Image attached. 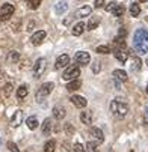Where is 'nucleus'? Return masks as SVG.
Masks as SVG:
<instances>
[{
    "label": "nucleus",
    "mask_w": 148,
    "mask_h": 152,
    "mask_svg": "<svg viewBox=\"0 0 148 152\" xmlns=\"http://www.w3.org/2000/svg\"><path fill=\"white\" fill-rule=\"evenodd\" d=\"M138 2H145V0H138Z\"/></svg>",
    "instance_id": "obj_41"
},
{
    "label": "nucleus",
    "mask_w": 148,
    "mask_h": 152,
    "mask_svg": "<svg viewBox=\"0 0 148 152\" xmlns=\"http://www.w3.org/2000/svg\"><path fill=\"white\" fill-rule=\"evenodd\" d=\"M26 125L29 129H36L38 128V118L36 116H29L26 119Z\"/></svg>",
    "instance_id": "obj_21"
},
{
    "label": "nucleus",
    "mask_w": 148,
    "mask_h": 152,
    "mask_svg": "<svg viewBox=\"0 0 148 152\" xmlns=\"http://www.w3.org/2000/svg\"><path fill=\"white\" fill-rule=\"evenodd\" d=\"M68 65H70V56H68V54H60V56L56 59L54 68H56V69H62V68H67Z\"/></svg>",
    "instance_id": "obj_9"
},
{
    "label": "nucleus",
    "mask_w": 148,
    "mask_h": 152,
    "mask_svg": "<svg viewBox=\"0 0 148 152\" xmlns=\"http://www.w3.org/2000/svg\"><path fill=\"white\" fill-rule=\"evenodd\" d=\"M144 122L148 124V107H147V110H145V118H144Z\"/></svg>",
    "instance_id": "obj_40"
},
{
    "label": "nucleus",
    "mask_w": 148,
    "mask_h": 152,
    "mask_svg": "<svg viewBox=\"0 0 148 152\" xmlns=\"http://www.w3.org/2000/svg\"><path fill=\"white\" fill-rule=\"evenodd\" d=\"M98 24H100V17H91L86 23V27H88V30H94L98 27Z\"/></svg>",
    "instance_id": "obj_17"
},
{
    "label": "nucleus",
    "mask_w": 148,
    "mask_h": 152,
    "mask_svg": "<svg viewBox=\"0 0 148 152\" xmlns=\"http://www.w3.org/2000/svg\"><path fill=\"white\" fill-rule=\"evenodd\" d=\"M141 14V6L138 3H132L130 5V15L132 17H138Z\"/></svg>",
    "instance_id": "obj_25"
},
{
    "label": "nucleus",
    "mask_w": 148,
    "mask_h": 152,
    "mask_svg": "<svg viewBox=\"0 0 148 152\" xmlns=\"http://www.w3.org/2000/svg\"><path fill=\"white\" fill-rule=\"evenodd\" d=\"M23 119H24L23 112H21V110H17V112L12 115V118H11V126H12V128L20 126V125H21V122H23Z\"/></svg>",
    "instance_id": "obj_10"
},
{
    "label": "nucleus",
    "mask_w": 148,
    "mask_h": 152,
    "mask_svg": "<svg viewBox=\"0 0 148 152\" xmlns=\"http://www.w3.org/2000/svg\"><path fill=\"white\" fill-rule=\"evenodd\" d=\"M141 65H142L141 59H139L138 56L133 57V60H132V69H133V71H139V69H141Z\"/></svg>",
    "instance_id": "obj_27"
},
{
    "label": "nucleus",
    "mask_w": 148,
    "mask_h": 152,
    "mask_svg": "<svg viewBox=\"0 0 148 152\" xmlns=\"http://www.w3.org/2000/svg\"><path fill=\"white\" fill-rule=\"evenodd\" d=\"M116 5H118V3H115V2H112V3H109L108 6H106L104 9H106V11H108V12H112V11L115 9V6H116Z\"/></svg>",
    "instance_id": "obj_38"
},
{
    "label": "nucleus",
    "mask_w": 148,
    "mask_h": 152,
    "mask_svg": "<svg viewBox=\"0 0 148 152\" xmlns=\"http://www.w3.org/2000/svg\"><path fill=\"white\" fill-rule=\"evenodd\" d=\"M83 30H85V23H82V21H80V23H77V24L73 27V35H74V36H80V35L83 33Z\"/></svg>",
    "instance_id": "obj_24"
},
{
    "label": "nucleus",
    "mask_w": 148,
    "mask_h": 152,
    "mask_svg": "<svg viewBox=\"0 0 148 152\" xmlns=\"http://www.w3.org/2000/svg\"><path fill=\"white\" fill-rule=\"evenodd\" d=\"M18 59H20V54H18V51H15V50L11 51L9 56H8V60H9V62H17Z\"/></svg>",
    "instance_id": "obj_32"
},
{
    "label": "nucleus",
    "mask_w": 148,
    "mask_h": 152,
    "mask_svg": "<svg viewBox=\"0 0 148 152\" xmlns=\"http://www.w3.org/2000/svg\"><path fill=\"white\" fill-rule=\"evenodd\" d=\"M63 128H65V133H67V136L74 134V128H73V125H71V124H65V125H63Z\"/></svg>",
    "instance_id": "obj_33"
},
{
    "label": "nucleus",
    "mask_w": 148,
    "mask_h": 152,
    "mask_svg": "<svg viewBox=\"0 0 148 152\" xmlns=\"http://www.w3.org/2000/svg\"><path fill=\"white\" fill-rule=\"evenodd\" d=\"M52 128H53V124H52V121L47 118L44 122H42V126H41V129H42V134L49 136V134H50V131H52Z\"/></svg>",
    "instance_id": "obj_18"
},
{
    "label": "nucleus",
    "mask_w": 148,
    "mask_h": 152,
    "mask_svg": "<svg viewBox=\"0 0 148 152\" xmlns=\"http://www.w3.org/2000/svg\"><path fill=\"white\" fill-rule=\"evenodd\" d=\"M74 60L80 65H88L91 62V54L88 51H77L74 56Z\"/></svg>",
    "instance_id": "obj_6"
},
{
    "label": "nucleus",
    "mask_w": 148,
    "mask_h": 152,
    "mask_svg": "<svg viewBox=\"0 0 148 152\" xmlns=\"http://www.w3.org/2000/svg\"><path fill=\"white\" fill-rule=\"evenodd\" d=\"M97 145L98 143H95V142H88L86 143V152H98V149H97Z\"/></svg>",
    "instance_id": "obj_29"
},
{
    "label": "nucleus",
    "mask_w": 148,
    "mask_h": 152,
    "mask_svg": "<svg viewBox=\"0 0 148 152\" xmlns=\"http://www.w3.org/2000/svg\"><path fill=\"white\" fill-rule=\"evenodd\" d=\"M124 12H125V8H124L122 5H116V6H115V9L112 11V14H113L115 17H121Z\"/></svg>",
    "instance_id": "obj_28"
},
{
    "label": "nucleus",
    "mask_w": 148,
    "mask_h": 152,
    "mask_svg": "<svg viewBox=\"0 0 148 152\" xmlns=\"http://www.w3.org/2000/svg\"><path fill=\"white\" fill-rule=\"evenodd\" d=\"M95 51L100 53V54H109V53H110V48H109L108 45H98V47L95 48Z\"/></svg>",
    "instance_id": "obj_30"
},
{
    "label": "nucleus",
    "mask_w": 148,
    "mask_h": 152,
    "mask_svg": "<svg viewBox=\"0 0 148 152\" xmlns=\"http://www.w3.org/2000/svg\"><path fill=\"white\" fill-rule=\"evenodd\" d=\"M73 149H74V152H86V149H85L80 143H76V145L73 146Z\"/></svg>",
    "instance_id": "obj_36"
},
{
    "label": "nucleus",
    "mask_w": 148,
    "mask_h": 152,
    "mask_svg": "<svg viewBox=\"0 0 148 152\" xmlns=\"http://www.w3.org/2000/svg\"><path fill=\"white\" fill-rule=\"evenodd\" d=\"M112 74H113V77H115L116 80H119V81H127V72H125V71H122V69H115Z\"/></svg>",
    "instance_id": "obj_22"
},
{
    "label": "nucleus",
    "mask_w": 148,
    "mask_h": 152,
    "mask_svg": "<svg viewBox=\"0 0 148 152\" xmlns=\"http://www.w3.org/2000/svg\"><path fill=\"white\" fill-rule=\"evenodd\" d=\"M27 94H29V89H27V86H20V88L17 89V96L20 98V99H23V98H26L27 96Z\"/></svg>",
    "instance_id": "obj_23"
},
{
    "label": "nucleus",
    "mask_w": 148,
    "mask_h": 152,
    "mask_svg": "<svg viewBox=\"0 0 148 152\" xmlns=\"http://www.w3.org/2000/svg\"><path fill=\"white\" fill-rule=\"evenodd\" d=\"M8 149H9V152H20L18 146L14 142H8Z\"/></svg>",
    "instance_id": "obj_35"
},
{
    "label": "nucleus",
    "mask_w": 148,
    "mask_h": 152,
    "mask_svg": "<svg viewBox=\"0 0 148 152\" xmlns=\"http://www.w3.org/2000/svg\"><path fill=\"white\" fill-rule=\"evenodd\" d=\"M133 47L141 53H148V32L145 29H138L133 35Z\"/></svg>",
    "instance_id": "obj_1"
},
{
    "label": "nucleus",
    "mask_w": 148,
    "mask_h": 152,
    "mask_svg": "<svg viewBox=\"0 0 148 152\" xmlns=\"http://www.w3.org/2000/svg\"><path fill=\"white\" fill-rule=\"evenodd\" d=\"M80 121L85 125H91L92 124V115H91V112H82L80 113Z\"/></svg>",
    "instance_id": "obj_20"
},
{
    "label": "nucleus",
    "mask_w": 148,
    "mask_h": 152,
    "mask_svg": "<svg viewBox=\"0 0 148 152\" xmlns=\"http://www.w3.org/2000/svg\"><path fill=\"white\" fill-rule=\"evenodd\" d=\"M11 92H12V84H11V83L5 84V88H3V94H5V96H9Z\"/></svg>",
    "instance_id": "obj_34"
},
{
    "label": "nucleus",
    "mask_w": 148,
    "mask_h": 152,
    "mask_svg": "<svg viewBox=\"0 0 148 152\" xmlns=\"http://www.w3.org/2000/svg\"><path fill=\"white\" fill-rule=\"evenodd\" d=\"M147 66H148V59H147Z\"/></svg>",
    "instance_id": "obj_43"
},
{
    "label": "nucleus",
    "mask_w": 148,
    "mask_h": 152,
    "mask_svg": "<svg viewBox=\"0 0 148 152\" xmlns=\"http://www.w3.org/2000/svg\"><path fill=\"white\" fill-rule=\"evenodd\" d=\"M91 12H92V8L86 5V6H82V8L76 12V17H77V18H83V17H88Z\"/></svg>",
    "instance_id": "obj_16"
},
{
    "label": "nucleus",
    "mask_w": 148,
    "mask_h": 152,
    "mask_svg": "<svg viewBox=\"0 0 148 152\" xmlns=\"http://www.w3.org/2000/svg\"><path fill=\"white\" fill-rule=\"evenodd\" d=\"M79 75H80V68L77 65H70V66H67V69L63 71L62 78L67 80V81H71V80H77Z\"/></svg>",
    "instance_id": "obj_3"
},
{
    "label": "nucleus",
    "mask_w": 148,
    "mask_h": 152,
    "mask_svg": "<svg viewBox=\"0 0 148 152\" xmlns=\"http://www.w3.org/2000/svg\"><path fill=\"white\" fill-rule=\"evenodd\" d=\"M46 69H47V59L46 57H39L35 62V65H33V77L39 78L42 74L46 72Z\"/></svg>",
    "instance_id": "obj_4"
},
{
    "label": "nucleus",
    "mask_w": 148,
    "mask_h": 152,
    "mask_svg": "<svg viewBox=\"0 0 148 152\" xmlns=\"http://www.w3.org/2000/svg\"><path fill=\"white\" fill-rule=\"evenodd\" d=\"M89 136L92 137V142L95 143H103L104 142V136H103V131L97 126H92L91 131H89Z\"/></svg>",
    "instance_id": "obj_8"
},
{
    "label": "nucleus",
    "mask_w": 148,
    "mask_h": 152,
    "mask_svg": "<svg viewBox=\"0 0 148 152\" xmlns=\"http://www.w3.org/2000/svg\"><path fill=\"white\" fill-rule=\"evenodd\" d=\"M147 94H148V86H147Z\"/></svg>",
    "instance_id": "obj_42"
},
{
    "label": "nucleus",
    "mask_w": 148,
    "mask_h": 152,
    "mask_svg": "<svg viewBox=\"0 0 148 152\" xmlns=\"http://www.w3.org/2000/svg\"><path fill=\"white\" fill-rule=\"evenodd\" d=\"M100 69H101L100 62H94V63H92V72H94V74H97V72H100Z\"/></svg>",
    "instance_id": "obj_37"
},
{
    "label": "nucleus",
    "mask_w": 148,
    "mask_h": 152,
    "mask_svg": "<svg viewBox=\"0 0 148 152\" xmlns=\"http://www.w3.org/2000/svg\"><path fill=\"white\" fill-rule=\"evenodd\" d=\"M47 36V33H46V30H38V32H35L33 35H32V38H30V42L33 45H38V44H41L42 42V39H44Z\"/></svg>",
    "instance_id": "obj_12"
},
{
    "label": "nucleus",
    "mask_w": 148,
    "mask_h": 152,
    "mask_svg": "<svg viewBox=\"0 0 148 152\" xmlns=\"http://www.w3.org/2000/svg\"><path fill=\"white\" fill-rule=\"evenodd\" d=\"M80 86H82V81L77 78V80H71L68 84H67V91L70 92H76L77 89H80Z\"/></svg>",
    "instance_id": "obj_19"
},
{
    "label": "nucleus",
    "mask_w": 148,
    "mask_h": 152,
    "mask_svg": "<svg viewBox=\"0 0 148 152\" xmlns=\"http://www.w3.org/2000/svg\"><path fill=\"white\" fill-rule=\"evenodd\" d=\"M39 3H41V0H27V6H29V8H30L32 11L38 9Z\"/></svg>",
    "instance_id": "obj_31"
},
{
    "label": "nucleus",
    "mask_w": 148,
    "mask_h": 152,
    "mask_svg": "<svg viewBox=\"0 0 148 152\" xmlns=\"http://www.w3.org/2000/svg\"><path fill=\"white\" fill-rule=\"evenodd\" d=\"M94 5H95L97 9H100V8L104 6V0H95V3H94Z\"/></svg>",
    "instance_id": "obj_39"
},
{
    "label": "nucleus",
    "mask_w": 148,
    "mask_h": 152,
    "mask_svg": "<svg viewBox=\"0 0 148 152\" xmlns=\"http://www.w3.org/2000/svg\"><path fill=\"white\" fill-rule=\"evenodd\" d=\"M53 88H54V84H53L52 81H47V83H44V84H41L39 89L36 91V99H41V98L49 96V95L53 92Z\"/></svg>",
    "instance_id": "obj_5"
},
{
    "label": "nucleus",
    "mask_w": 148,
    "mask_h": 152,
    "mask_svg": "<svg viewBox=\"0 0 148 152\" xmlns=\"http://www.w3.org/2000/svg\"><path fill=\"white\" fill-rule=\"evenodd\" d=\"M14 14V5H9V3H5L0 9V21H5L8 20L11 15Z\"/></svg>",
    "instance_id": "obj_7"
},
{
    "label": "nucleus",
    "mask_w": 148,
    "mask_h": 152,
    "mask_svg": "<svg viewBox=\"0 0 148 152\" xmlns=\"http://www.w3.org/2000/svg\"><path fill=\"white\" fill-rule=\"evenodd\" d=\"M54 146H56L54 140H47L44 145V152H54Z\"/></svg>",
    "instance_id": "obj_26"
},
{
    "label": "nucleus",
    "mask_w": 148,
    "mask_h": 152,
    "mask_svg": "<svg viewBox=\"0 0 148 152\" xmlns=\"http://www.w3.org/2000/svg\"><path fill=\"white\" fill-rule=\"evenodd\" d=\"M65 108H63L62 105H54L53 107V118L57 119V121H62L63 118H65Z\"/></svg>",
    "instance_id": "obj_13"
},
{
    "label": "nucleus",
    "mask_w": 148,
    "mask_h": 152,
    "mask_svg": "<svg viewBox=\"0 0 148 152\" xmlns=\"http://www.w3.org/2000/svg\"><path fill=\"white\" fill-rule=\"evenodd\" d=\"M110 113L113 115L115 119H124L129 113V105L122 99H113L110 102Z\"/></svg>",
    "instance_id": "obj_2"
},
{
    "label": "nucleus",
    "mask_w": 148,
    "mask_h": 152,
    "mask_svg": "<svg viewBox=\"0 0 148 152\" xmlns=\"http://www.w3.org/2000/svg\"><path fill=\"white\" fill-rule=\"evenodd\" d=\"M70 101L74 104V107H77V108H85L86 107V104H88V101L85 99L83 96H80V95H73L71 98H70Z\"/></svg>",
    "instance_id": "obj_11"
},
{
    "label": "nucleus",
    "mask_w": 148,
    "mask_h": 152,
    "mask_svg": "<svg viewBox=\"0 0 148 152\" xmlns=\"http://www.w3.org/2000/svg\"><path fill=\"white\" fill-rule=\"evenodd\" d=\"M113 54H115V57H116V59H118L121 63H124L127 59H129V53H127L124 48H116Z\"/></svg>",
    "instance_id": "obj_15"
},
{
    "label": "nucleus",
    "mask_w": 148,
    "mask_h": 152,
    "mask_svg": "<svg viewBox=\"0 0 148 152\" xmlns=\"http://www.w3.org/2000/svg\"><path fill=\"white\" fill-rule=\"evenodd\" d=\"M68 11V3L67 2H57L56 5H54V12L57 14V15H62V14H65Z\"/></svg>",
    "instance_id": "obj_14"
}]
</instances>
